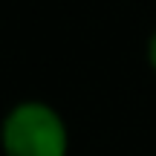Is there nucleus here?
<instances>
[{"label": "nucleus", "instance_id": "nucleus-1", "mask_svg": "<svg viewBox=\"0 0 156 156\" xmlns=\"http://www.w3.org/2000/svg\"><path fill=\"white\" fill-rule=\"evenodd\" d=\"M0 156H69V124L44 98H20L0 119Z\"/></svg>", "mask_w": 156, "mask_h": 156}, {"label": "nucleus", "instance_id": "nucleus-2", "mask_svg": "<svg viewBox=\"0 0 156 156\" xmlns=\"http://www.w3.org/2000/svg\"><path fill=\"white\" fill-rule=\"evenodd\" d=\"M145 58H147V67H151V73L156 75V29L151 35H147V46H145Z\"/></svg>", "mask_w": 156, "mask_h": 156}]
</instances>
